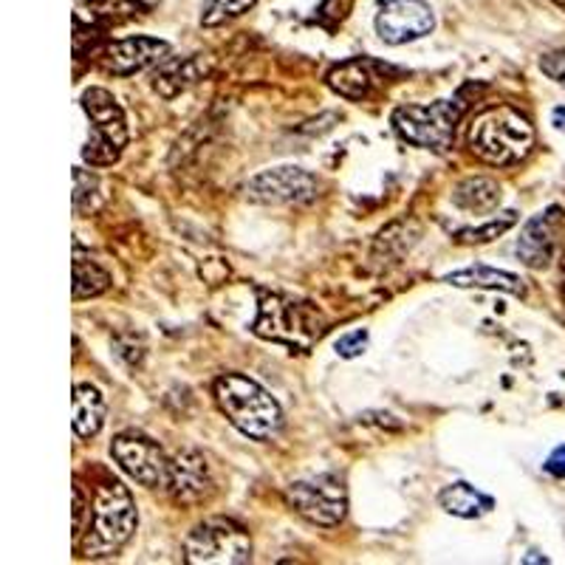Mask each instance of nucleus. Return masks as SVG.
Here are the masks:
<instances>
[{
	"label": "nucleus",
	"mask_w": 565,
	"mask_h": 565,
	"mask_svg": "<svg viewBox=\"0 0 565 565\" xmlns=\"http://www.w3.org/2000/svg\"><path fill=\"white\" fill-rule=\"evenodd\" d=\"M136 526H139V512L130 489L119 481H105L94 494L88 526L79 537L77 552L88 559L119 554L130 543Z\"/></svg>",
	"instance_id": "f257e3e1"
},
{
	"label": "nucleus",
	"mask_w": 565,
	"mask_h": 565,
	"mask_svg": "<svg viewBox=\"0 0 565 565\" xmlns=\"http://www.w3.org/2000/svg\"><path fill=\"white\" fill-rule=\"evenodd\" d=\"M469 148L487 164L509 168L532 153L534 128L529 116L512 105H494L481 110L469 125Z\"/></svg>",
	"instance_id": "f03ea898"
},
{
	"label": "nucleus",
	"mask_w": 565,
	"mask_h": 565,
	"mask_svg": "<svg viewBox=\"0 0 565 565\" xmlns=\"http://www.w3.org/2000/svg\"><path fill=\"white\" fill-rule=\"evenodd\" d=\"M215 402L230 424L246 438L271 441L282 427V411L277 398L244 373H224L215 382Z\"/></svg>",
	"instance_id": "7ed1b4c3"
},
{
	"label": "nucleus",
	"mask_w": 565,
	"mask_h": 565,
	"mask_svg": "<svg viewBox=\"0 0 565 565\" xmlns=\"http://www.w3.org/2000/svg\"><path fill=\"white\" fill-rule=\"evenodd\" d=\"M83 110L90 122V136L83 148V161L90 168H110L122 159L130 130L122 105L105 88H88L83 94Z\"/></svg>",
	"instance_id": "20e7f679"
},
{
	"label": "nucleus",
	"mask_w": 565,
	"mask_h": 565,
	"mask_svg": "<svg viewBox=\"0 0 565 565\" xmlns=\"http://www.w3.org/2000/svg\"><path fill=\"white\" fill-rule=\"evenodd\" d=\"M322 326L326 322L309 302H297L286 295H275V291L271 295L260 291V315H257L252 331L264 340L282 342V345L302 351L326 331Z\"/></svg>",
	"instance_id": "39448f33"
},
{
	"label": "nucleus",
	"mask_w": 565,
	"mask_h": 565,
	"mask_svg": "<svg viewBox=\"0 0 565 565\" xmlns=\"http://www.w3.org/2000/svg\"><path fill=\"white\" fill-rule=\"evenodd\" d=\"M461 108L450 99L430 105H402L393 110V128L405 141L433 153H447L456 139V125Z\"/></svg>",
	"instance_id": "423d86ee"
},
{
	"label": "nucleus",
	"mask_w": 565,
	"mask_h": 565,
	"mask_svg": "<svg viewBox=\"0 0 565 565\" xmlns=\"http://www.w3.org/2000/svg\"><path fill=\"white\" fill-rule=\"evenodd\" d=\"M184 557L190 565L249 563L252 540L238 523L226 521V518H210L186 534Z\"/></svg>",
	"instance_id": "0eeeda50"
},
{
	"label": "nucleus",
	"mask_w": 565,
	"mask_h": 565,
	"mask_svg": "<svg viewBox=\"0 0 565 565\" xmlns=\"http://www.w3.org/2000/svg\"><path fill=\"white\" fill-rule=\"evenodd\" d=\"M286 503L315 526H340L348 509L345 483L331 472L302 478L286 489Z\"/></svg>",
	"instance_id": "6e6552de"
},
{
	"label": "nucleus",
	"mask_w": 565,
	"mask_h": 565,
	"mask_svg": "<svg viewBox=\"0 0 565 565\" xmlns=\"http://www.w3.org/2000/svg\"><path fill=\"white\" fill-rule=\"evenodd\" d=\"M110 456L119 463L125 476L148 489H164L170 492L173 481V458L159 450V444L136 433H122L110 444Z\"/></svg>",
	"instance_id": "1a4fd4ad"
},
{
	"label": "nucleus",
	"mask_w": 565,
	"mask_h": 565,
	"mask_svg": "<svg viewBox=\"0 0 565 565\" xmlns=\"http://www.w3.org/2000/svg\"><path fill=\"white\" fill-rule=\"evenodd\" d=\"M320 190V181L302 168H271L264 173L252 175L246 181L244 193L246 199L255 201V204H306L311 201Z\"/></svg>",
	"instance_id": "9d476101"
},
{
	"label": "nucleus",
	"mask_w": 565,
	"mask_h": 565,
	"mask_svg": "<svg viewBox=\"0 0 565 565\" xmlns=\"http://www.w3.org/2000/svg\"><path fill=\"white\" fill-rule=\"evenodd\" d=\"M433 29H436V14L424 0H385L376 14V32L391 45L422 40Z\"/></svg>",
	"instance_id": "9b49d317"
},
{
	"label": "nucleus",
	"mask_w": 565,
	"mask_h": 565,
	"mask_svg": "<svg viewBox=\"0 0 565 565\" xmlns=\"http://www.w3.org/2000/svg\"><path fill=\"white\" fill-rule=\"evenodd\" d=\"M170 54V45L159 38H145V34H136V38L116 40L108 45L105 52V68L110 74H119V77H130V74H139V71L150 68V65L164 63Z\"/></svg>",
	"instance_id": "f8f14e48"
},
{
	"label": "nucleus",
	"mask_w": 565,
	"mask_h": 565,
	"mask_svg": "<svg viewBox=\"0 0 565 565\" xmlns=\"http://www.w3.org/2000/svg\"><path fill=\"white\" fill-rule=\"evenodd\" d=\"M382 77H385V65L371 57H353L328 74V88L340 94V97L360 103V99L371 97Z\"/></svg>",
	"instance_id": "ddd939ff"
},
{
	"label": "nucleus",
	"mask_w": 565,
	"mask_h": 565,
	"mask_svg": "<svg viewBox=\"0 0 565 565\" xmlns=\"http://www.w3.org/2000/svg\"><path fill=\"white\" fill-rule=\"evenodd\" d=\"M559 224V210L552 206L548 212H540L523 226L521 238H518V257H521L523 264L532 266V269H543V266L552 260V252H554V232H557Z\"/></svg>",
	"instance_id": "4468645a"
},
{
	"label": "nucleus",
	"mask_w": 565,
	"mask_h": 565,
	"mask_svg": "<svg viewBox=\"0 0 565 565\" xmlns=\"http://www.w3.org/2000/svg\"><path fill=\"white\" fill-rule=\"evenodd\" d=\"M170 492L179 503H201L206 494L212 492L210 469L206 461L195 450H184L173 458V481H170Z\"/></svg>",
	"instance_id": "2eb2a0df"
},
{
	"label": "nucleus",
	"mask_w": 565,
	"mask_h": 565,
	"mask_svg": "<svg viewBox=\"0 0 565 565\" xmlns=\"http://www.w3.org/2000/svg\"><path fill=\"white\" fill-rule=\"evenodd\" d=\"M204 74H206V68H204V63H201V57L164 60V63H159V71H156L153 90L159 94V97L173 99V97H179L181 90H186L190 85L199 83Z\"/></svg>",
	"instance_id": "dca6fc26"
},
{
	"label": "nucleus",
	"mask_w": 565,
	"mask_h": 565,
	"mask_svg": "<svg viewBox=\"0 0 565 565\" xmlns=\"http://www.w3.org/2000/svg\"><path fill=\"white\" fill-rule=\"evenodd\" d=\"M447 282L458 286V289H492V291H507V295H523V280L512 271L492 269V266H467L461 271H450L444 277Z\"/></svg>",
	"instance_id": "f3484780"
},
{
	"label": "nucleus",
	"mask_w": 565,
	"mask_h": 565,
	"mask_svg": "<svg viewBox=\"0 0 565 565\" xmlns=\"http://www.w3.org/2000/svg\"><path fill=\"white\" fill-rule=\"evenodd\" d=\"M501 195L503 193L498 181L476 175V179H463L461 184L452 190V204H456L458 210L469 212V215H487V212L498 210Z\"/></svg>",
	"instance_id": "a211bd4d"
},
{
	"label": "nucleus",
	"mask_w": 565,
	"mask_h": 565,
	"mask_svg": "<svg viewBox=\"0 0 565 565\" xmlns=\"http://www.w3.org/2000/svg\"><path fill=\"white\" fill-rule=\"evenodd\" d=\"M74 433L79 438H94L105 424V398L94 385L74 387Z\"/></svg>",
	"instance_id": "6ab92c4d"
},
{
	"label": "nucleus",
	"mask_w": 565,
	"mask_h": 565,
	"mask_svg": "<svg viewBox=\"0 0 565 565\" xmlns=\"http://www.w3.org/2000/svg\"><path fill=\"white\" fill-rule=\"evenodd\" d=\"M438 503H441L444 512L456 514V518H481V514H487L489 509L494 507V501L489 494L478 492L476 487H469V483L463 481L450 483V487L444 489V492L438 494Z\"/></svg>",
	"instance_id": "aec40b11"
},
{
	"label": "nucleus",
	"mask_w": 565,
	"mask_h": 565,
	"mask_svg": "<svg viewBox=\"0 0 565 565\" xmlns=\"http://www.w3.org/2000/svg\"><path fill=\"white\" fill-rule=\"evenodd\" d=\"M110 275L103 266L83 252V246H74V300H90L108 291Z\"/></svg>",
	"instance_id": "412c9836"
},
{
	"label": "nucleus",
	"mask_w": 565,
	"mask_h": 565,
	"mask_svg": "<svg viewBox=\"0 0 565 565\" xmlns=\"http://www.w3.org/2000/svg\"><path fill=\"white\" fill-rule=\"evenodd\" d=\"M255 3L257 0H206L204 12H201V23L204 26H224L226 20L241 18Z\"/></svg>",
	"instance_id": "4be33fe9"
},
{
	"label": "nucleus",
	"mask_w": 565,
	"mask_h": 565,
	"mask_svg": "<svg viewBox=\"0 0 565 565\" xmlns=\"http://www.w3.org/2000/svg\"><path fill=\"white\" fill-rule=\"evenodd\" d=\"M518 224V212H503L501 218L489 221V224L478 226V230L458 232V244H489V241L501 238L503 232L512 230Z\"/></svg>",
	"instance_id": "5701e85b"
},
{
	"label": "nucleus",
	"mask_w": 565,
	"mask_h": 565,
	"mask_svg": "<svg viewBox=\"0 0 565 565\" xmlns=\"http://www.w3.org/2000/svg\"><path fill=\"white\" fill-rule=\"evenodd\" d=\"M365 348H367V331H351V334H345L337 340V353H340V356H345V360L360 356Z\"/></svg>",
	"instance_id": "b1692460"
},
{
	"label": "nucleus",
	"mask_w": 565,
	"mask_h": 565,
	"mask_svg": "<svg viewBox=\"0 0 565 565\" xmlns=\"http://www.w3.org/2000/svg\"><path fill=\"white\" fill-rule=\"evenodd\" d=\"M97 193V179L85 170H74V210L79 212L83 206V199H90V195Z\"/></svg>",
	"instance_id": "393cba45"
},
{
	"label": "nucleus",
	"mask_w": 565,
	"mask_h": 565,
	"mask_svg": "<svg viewBox=\"0 0 565 565\" xmlns=\"http://www.w3.org/2000/svg\"><path fill=\"white\" fill-rule=\"evenodd\" d=\"M540 68H543V74H546L548 79H554V83L565 88V52L543 54V57H540Z\"/></svg>",
	"instance_id": "a878e982"
},
{
	"label": "nucleus",
	"mask_w": 565,
	"mask_h": 565,
	"mask_svg": "<svg viewBox=\"0 0 565 565\" xmlns=\"http://www.w3.org/2000/svg\"><path fill=\"white\" fill-rule=\"evenodd\" d=\"M552 122H554V128H557V130H565V108H554Z\"/></svg>",
	"instance_id": "bb28decb"
},
{
	"label": "nucleus",
	"mask_w": 565,
	"mask_h": 565,
	"mask_svg": "<svg viewBox=\"0 0 565 565\" xmlns=\"http://www.w3.org/2000/svg\"><path fill=\"white\" fill-rule=\"evenodd\" d=\"M554 3H557L559 9H565V0H554Z\"/></svg>",
	"instance_id": "cd10ccee"
},
{
	"label": "nucleus",
	"mask_w": 565,
	"mask_h": 565,
	"mask_svg": "<svg viewBox=\"0 0 565 565\" xmlns=\"http://www.w3.org/2000/svg\"><path fill=\"white\" fill-rule=\"evenodd\" d=\"M563 269H565V252H563Z\"/></svg>",
	"instance_id": "c85d7f7f"
}]
</instances>
